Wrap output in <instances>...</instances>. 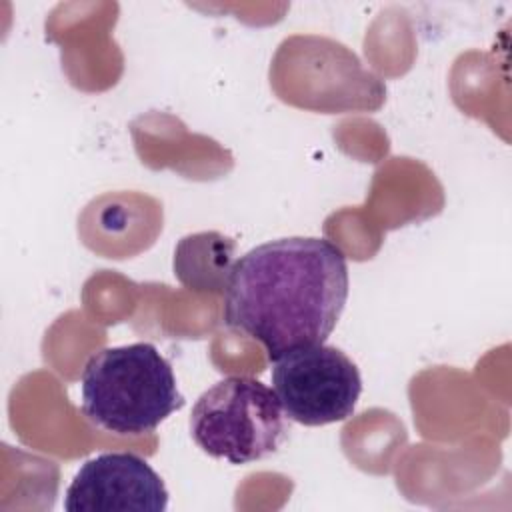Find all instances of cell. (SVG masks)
Masks as SVG:
<instances>
[{"label": "cell", "mask_w": 512, "mask_h": 512, "mask_svg": "<svg viewBox=\"0 0 512 512\" xmlns=\"http://www.w3.org/2000/svg\"><path fill=\"white\" fill-rule=\"evenodd\" d=\"M344 252L326 238L264 242L236 260L224 296V322L258 340L268 360L324 344L348 298Z\"/></svg>", "instance_id": "1"}, {"label": "cell", "mask_w": 512, "mask_h": 512, "mask_svg": "<svg viewBox=\"0 0 512 512\" xmlns=\"http://www.w3.org/2000/svg\"><path fill=\"white\" fill-rule=\"evenodd\" d=\"M80 394L84 416L118 436L148 434L184 406L170 362L150 342L92 354L80 376Z\"/></svg>", "instance_id": "2"}, {"label": "cell", "mask_w": 512, "mask_h": 512, "mask_svg": "<svg viewBox=\"0 0 512 512\" xmlns=\"http://www.w3.org/2000/svg\"><path fill=\"white\" fill-rule=\"evenodd\" d=\"M288 420L272 388L248 376H228L192 406L190 434L208 456L240 466L278 452L290 432Z\"/></svg>", "instance_id": "3"}, {"label": "cell", "mask_w": 512, "mask_h": 512, "mask_svg": "<svg viewBox=\"0 0 512 512\" xmlns=\"http://www.w3.org/2000/svg\"><path fill=\"white\" fill-rule=\"evenodd\" d=\"M272 390L286 416L326 426L352 416L362 394L358 366L336 346L312 344L272 360Z\"/></svg>", "instance_id": "4"}, {"label": "cell", "mask_w": 512, "mask_h": 512, "mask_svg": "<svg viewBox=\"0 0 512 512\" xmlns=\"http://www.w3.org/2000/svg\"><path fill=\"white\" fill-rule=\"evenodd\" d=\"M68 512H164L168 490L134 452H104L86 460L64 494Z\"/></svg>", "instance_id": "5"}, {"label": "cell", "mask_w": 512, "mask_h": 512, "mask_svg": "<svg viewBox=\"0 0 512 512\" xmlns=\"http://www.w3.org/2000/svg\"><path fill=\"white\" fill-rule=\"evenodd\" d=\"M236 242L218 232L184 236L174 252V274L196 292H226L236 258Z\"/></svg>", "instance_id": "6"}]
</instances>
